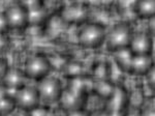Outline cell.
<instances>
[{
    "mask_svg": "<svg viewBox=\"0 0 155 116\" xmlns=\"http://www.w3.org/2000/svg\"><path fill=\"white\" fill-rule=\"evenodd\" d=\"M132 35H134V30L126 22H120L114 25L106 36L107 50L115 53L120 50L128 49Z\"/></svg>",
    "mask_w": 155,
    "mask_h": 116,
    "instance_id": "cell-1",
    "label": "cell"
},
{
    "mask_svg": "<svg viewBox=\"0 0 155 116\" xmlns=\"http://www.w3.org/2000/svg\"><path fill=\"white\" fill-rule=\"evenodd\" d=\"M107 31L104 25L99 23H89L83 26L78 34V41L84 48H98L106 41Z\"/></svg>",
    "mask_w": 155,
    "mask_h": 116,
    "instance_id": "cell-2",
    "label": "cell"
},
{
    "mask_svg": "<svg viewBox=\"0 0 155 116\" xmlns=\"http://www.w3.org/2000/svg\"><path fill=\"white\" fill-rule=\"evenodd\" d=\"M59 101L61 103V107L67 112L84 110L87 102L86 90L84 87L71 85L68 89L65 90V92H62Z\"/></svg>",
    "mask_w": 155,
    "mask_h": 116,
    "instance_id": "cell-3",
    "label": "cell"
},
{
    "mask_svg": "<svg viewBox=\"0 0 155 116\" xmlns=\"http://www.w3.org/2000/svg\"><path fill=\"white\" fill-rule=\"evenodd\" d=\"M51 62L44 55H34L26 61L24 67L25 77L33 80H42L51 70Z\"/></svg>",
    "mask_w": 155,
    "mask_h": 116,
    "instance_id": "cell-4",
    "label": "cell"
},
{
    "mask_svg": "<svg viewBox=\"0 0 155 116\" xmlns=\"http://www.w3.org/2000/svg\"><path fill=\"white\" fill-rule=\"evenodd\" d=\"M39 94V99L47 104H54L59 102L63 92L61 83L57 78L46 77L41 80L36 88Z\"/></svg>",
    "mask_w": 155,
    "mask_h": 116,
    "instance_id": "cell-5",
    "label": "cell"
},
{
    "mask_svg": "<svg viewBox=\"0 0 155 116\" xmlns=\"http://www.w3.org/2000/svg\"><path fill=\"white\" fill-rule=\"evenodd\" d=\"M14 99L17 107L20 110L26 111V112L35 110L41 103L37 89L29 86H23L17 90Z\"/></svg>",
    "mask_w": 155,
    "mask_h": 116,
    "instance_id": "cell-6",
    "label": "cell"
},
{
    "mask_svg": "<svg viewBox=\"0 0 155 116\" xmlns=\"http://www.w3.org/2000/svg\"><path fill=\"white\" fill-rule=\"evenodd\" d=\"M9 28L23 29L29 24V9L25 4L12 3L4 12Z\"/></svg>",
    "mask_w": 155,
    "mask_h": 116,
    "instance_id": "cell-7",
    "label": "cell"
},
{
    "mask_svg": "<svg viewBox=\"0 0 155 116\" xmlns=\"http://www.w3.org/2000/svg\"><path fill=\"white\" fill-rule=\"evenodd\" d=\"M88 16V7L82 3H71L61 11V18L68 24H83L87 21Z\"/></svg>",
    "mask_w": 155,
    "mask_h": 116,
    "instance_id": "cell-8",
    "label": "cell"
},
{
    "mask_svg": "<svg viewBox=\"0 0 155 116\" xmlns=\"http://www.w3.org/2000/svg\"><path fill=\"white\" fill-rule=\"evenodd\" d=\"M152 47L151 34L148 32H137L132 35L128 49L134 55H151Z\"/></svg>",
    "mask_w": 155,
    "mask_h": 116,
    "instance_id": "cell-9",
    "label": "cell"
},
{
    "mask_svg": "<svg viewBox=\"0 0 155 116\" xmlns=\"http://www.w3.org/2000/svg\"><path fill=\"white\" fill-rule=\"evenodd\" d=\"M153 69V59L151 55H134L132 58L130 74L144 76Z\"/></svg>",
    "mask_w": 155,
    "mask_h": 116,
    "instance_id": "cell-10",
    "label": "cell"
},
{
    "mask_svg": "<svg viewBox=\"0 0 155 116\" xmlns=\"http://www.w3.org/2000/svg\"><path fill=\"white\" fill-rule=\"evenodd\" d=\"M107 102H109V104H107L109 111H107V112H120V111H126L128 97H127V94L123 88L116 86L113 95L111 97V99L107 100Z\"/></svg>",
    "mask_w": 155,
    "mask_h": 116,
    "instance_id": "cell-11",
    "label": "cell"
},
{
    "mask_svg": "<svg viewBox=\"0 0 155 116\" xmlns=\"http://www.w3.org/2000/svg\"><path fill=\"white\" fill-rule=\"evenodd\" d=\"M24 73L20 72L19 70L16 69H9L6 76L4 77V79L2 80L3 81L2 84L6 88H14V89L18 90L24 86Z\"/></svg>",
    "mask_w": 155,
    "mask_h": 116,
    "instance_id": "cell-12",
    "label": "cell"
},
{
    "mask_svg": "<svg viewBox=\"0 0 155 116\" xmlns=\"http://www.w3.org/2000/svg\"><path fill=\"white\" fill-rule=\"evenodd\" d=\"M134 55L130 52L129 49L120 50V51L114 53L115 62L118 65V67L122 72L128 73V74H130L132 58H134Z\"/></svg>",
    "mask_w": 155,
    "mask_h": 116,
    "instance_id": "cell-13",
    "label": "cell"
},
{
    "mask_svg": "<svg viewBox=\"0 0 155 116\" xmlns=\"http://www.w3.org/2000/svg\"><path fill=\"white\" fill-rule=\"evenodd\" d=\"M116 85L112 83L111 80H104V81H95L93 86V91L98 97L104 100H110L115 91Z\"/></svg>",
    "mask_w": 155,
    "mask_h": 116,
    "instance_id": "cell-14",
    "label": "cell"
},
{
    "mask_svg": "<svg viewBox=\"0 0 155 116\" xmlns=\"http://www.w3.org/2000/svg\"><path fill=\"white\" fill-rule=\"evenodd\" d=\"M134 11L140 19H152L155 15L154 1H137Z\"/></svg>",
    "mask_w": 155,
    "mask_h": 116,
    "instance_id": "cell-15",
    "label": "cell"
},
{
    "mask_svg": "<svg viewBox=\"0 0 155 116\" xmlns=\"http://www.w3.org/2000/svg\"><path fill=\"white\" fill-rule=\"evenodd\" d=\"M64 77L68 79H78L85 74V67L82 62L77 60H71L63 65L62 69Z\"/></svg>",
    "mask_w": 155,
    "mask_h": 116,
    "instance_id": "cell-16",
    "label": "cell"
},
{
    "mask_svg": "<svg viewBox=\"0 0 155 116\" xmlns=\"http://www.w3.org/2000/svg\"><path fill=\"white\" fill-rule=\"evenodd\" d=\"M110 65L107 62H98L94 65L92 70V76L95 81H104V80H110Z\"/></svg>",
    "mask_w": 155,
    "mask_h": 116,
    "instance_id": "cell-17",
    "label": "cell"
},
{
    "mask_svg": "<svg viewBox=\"0 0 155 116\" xmlns=\"http://www.w3.org/2000/svg\"><path fill=\"white\" fill-rule=\"evenodd\" d=\"M17 108L15 99L8 94L0 99V116L7 115Z\"/></svg>",
    "mask_w": 155,
    "mask_h": 116,
    "instance_id": "cell-18",
    "label": "cell"
},
{
    "mask_svg": "<svg viewBox=\"0 0 155 116\" xmlns=\"http://www.w3.org/2000/svg\"><path fill=\"white\" fill-rule=\"evenodd\" d=\"M11 39L6 33H0V53H4L8 50Z\"/></svg>",
    "mask_w": 155,
    "mask_h": 116,
    "instance_id": "cell-19",
    "label": "cell"
},
{
    "mask_svg": "<svg viewBox=\"0 0 155 116\" xmlns=\"http://www.w3.org/2000/svg\"><path fill=\"white\" fill-rule=\"evenodd\" d=\"M9 70L8 63L6 62L5 59L3 58H0V81L4 79V77L6 76L7 72Z\"/></svg>",
    "mask_w": 155,
    "mask_h": 116,
    "instance_id": "cell-20",
    "label": "cell"
},
{
    "mask_svg": "<svg viewBox=\"0 0 155 116\" xmlns=\"http://www.w3.org/2000/svg\"><path fill=\"white\" fill-rule=\"evenodd\" d=\"M8 29L9 26L8 23H7L5 15H4V12H0V33H6Z\"/></svg>",
    "mask_w": 155,
    "mask_h": 116,
    "instance_id": "cell-21",
    "label": "cell"
},
{
    "mask_svg": "<svg viewBox=\"0 0 155 116\" xmlns=\"http://www.w3.org/2000/svg\"><path fill=\"white\" fill-rule=\"evenodd\" d=\"M68 116H88L86 114L84 110L79 111H72V112H68Z\"/></svg>",
    "mask_w": 155,
    "mask_h": 116,
    "instance_id": "cell-22",
    "label": "cell"
},
{
    "mask_svg": "<svg viewBox=\"0 0 155 116\" xmlns=\"http://www.w3.org/2000/svg\"><path fill=\"white\" fill-rule=\"evenodd\" d=\"M7 95V92H6V87L4 86L3 84H0V99L3 97Z\"/></svg>",
    "mask_w": 155,
    "mask_h": 116,
    "instance_id": "cell-23",
    "label": "cell"
},
{
    "mask_svg": "<svg viewBox=\"0 0 155 116\" xmlns=\"http://www.w3.org/2000/svg\"><path fill=\"white\" fill-rule=\"evenodd\" d=\"M12 116H30V115L28 114V112H26V111L19 110L18 112H16Z\"/></svg>",
    "mask_w": 155,
    "mask_h": 116,
    "instance_id": "cell-24",
    "label": "cell"
},
{
    "mask_svg": "<svg viewBox=\"0 0 155 116\" xmlns=\"http://www.w3.org/2000/svg\"><path fill=\"white\" fill-rule=\"evenodd\" d=\"M90 116H109L107 112H95L94 114L90 115Z\"/></svg>",
    "mask_w": 155,
    "mask_h": 116,
    "instance_id": "cell-25",
    "label": "cell"
}]
</instances>
